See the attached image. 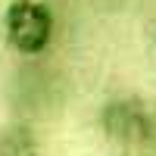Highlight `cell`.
Segmentation results:
<instances>
[{"mask_svg":"<svg viewBox=\"0 0 156 156\" xmlns=\"http://www.w3.org/2000/svg\"><path fill=\"white\" fill-rule=\"evenodd\" d=\"M56 19L44 0H12L3 12V37L22 56L44 53L53 41Z\"/></svg>","mask_w":156,"mask_h":156,"instance_id":"obj_1","label":"cell"},{"mask_svg":"<svg viewBox=\"0 0 156 156\" xmlns=\"http://www.w3.org/2000/svg\"><path fill=\"white\" fill-rule=\"evenodd\" d=\"M100 131L115 144H156V109L140 97H112L100 109Z\"/></svg>","mask_w":156,"mask_h":156,"instance_id":"obj_2","label":"cell"},{"mask_svg":"<svg viewBox=\"0 0 156 156\" xmlns=\"http://www.w3.org/2000/svg\"><path fill=\"white\" fill-rule=\"evenodd\" d=\"M0 156H41V140L28 125H6L0 131Z\"/></svg>","mask_w":156,"mask_h":156,"instance_id":"obj_3","label":"cell"}]
</instances>
